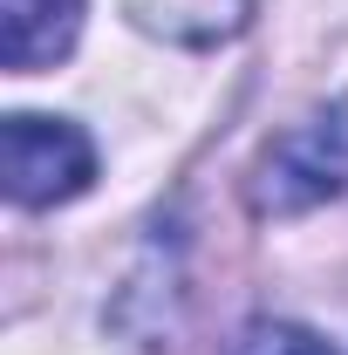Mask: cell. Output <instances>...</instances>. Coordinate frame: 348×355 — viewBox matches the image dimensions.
Segmentation results:
<instances>
[{
    "mask_svg": "<svg viewBox=\"0 0 348 355\" xmlns=\"http://www.w3.org/2000/svg\"><path fill=\"white\" fill-rule=\"evenodd\" d=\"M239 355H335L321 335H307V328H294V321H260L246 342H239Z\"/></svg>",
    "mask_w": 348,
    "mask_h": 355,
    "instance_id": "5b68a950",
    "label": "cell"
},
{
    "mask_svg": "<svg viewBox=\"0 0 348 355\" xmlns=\"http://www.w3.org/2000/svg\"><path fill=\"white\" fill-rule=\"evenodd\" d=\"M96 178V144L69 116H7V198L14 205H69Z\"/></svg>",
    "mask_w": 348,
    "mask_h": 355,
    "instance_id": "7a4b0ae2",
    "label": "cell"
},
{
    "mask_svg": "<svg viewBox=\"0 0 348 355\" xmlns=\"http://www.w3.org/2000/svg\"><path fill=\"white\" fill-rule=\"evenodd\" d=\"M246 7L253 0H130V21L137 28H150V35H164V42H225V35H239L246 28Z\"/></svg>",
    "mask_w": 348,
    "mask_h": 355,
    "instance_id": "277c9868",
    "label": "cell"
},
{
    "mask_svg": "<svg viewBox=\"0 0 348 355\" xmlns=\"http://www.w3.org/2000/svg\"><path fill=\"white\" fill-rule=\"evenodd\" d=\"M82 28V0H0V62L14 76H35L62 62Z\"/></svg>",
    "mask_w": 348,
    "mask_h": 355,
    "instance_id": "3957f363",
    "label": "cell"
},
{
    "mask_svg": "<svg viewBox=\"0 0 348 355\" xmlns=\"http://www.w3.org/2000/svg\"><path fill=\"white\" fill-rule=\"evenodd\" d=\"M348 191V103H328L301 116L294 130H280L260 157L253 178V205L266 219H301L314 205Z\"/></svg>",
    "mask_w": 348,
    "mask_h": 355,
    "instance_id": "6da1fadb",
    "label": "cell"
}]
</instances>
